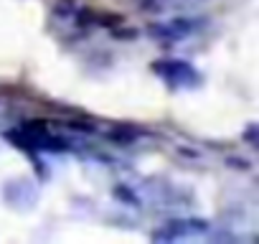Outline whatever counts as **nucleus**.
<instances>
[{
	"instance_id": "9",
	"label": "nucleus",
	"mask_w": 259,
	"mask_h": 244,
	"mask_svg": "<svg viewBox=\"0 0 259 244\" xmlns=\"http://www.w3.org/2000/svg\"><path fill=\"white\" fill-rule=\"evenodd\" d=\"M112 193H114V198H119L122 204H127V206H140V198L130 191L124 183H117L114 188H112Z\"/></svg>"
},
{
	"instance_id": "12",
	"label": "nucleus",
	"mask_w": 259,
	"mask_h": 244,
	"mask_svg": "<svg viewBox=\"0 0 259 244\" xmlns=\"http://www.w3.org/2000/svg\"><path fill=\"white\" fill-rule=\"evenodd\" d=\"M244 140H246V143H249L251 148L256 145V125H251V128H249V130L244 133Z\"/></svg>"
},
{
	"instance_id": "1",
	"label": "nucleus",
	"mask_w": 259,
	"mask_h": 244,
	"mask_svg": "<svg viewBox=\"0 0 259 244\" xmlns=\"http://www.w3.org/2000/svg\"><path fill=\"white\" fill-rule=\"evenodd\" d=\"M150 69L153 74L163 76L170 84H196L201 79L198 71L188 61H181V59H160V61H153Z\"/></svg>"
},
{
	"instance_id": "7",
	"label": "nucleus",
	"mask_w": 259,
	"mask_h": 244,
	"mask_svg": "<svg viewBox=\"0 0 259 244\" xmlns=\"http://www.w3.org/2000/svg\"><path fill=\"white\" fill-rule=\"evenodd\" d=\"M122 23H124V16H119V13H94V26L119 28Z\"/></svg>"
},
{
	"instance_id": "3",
	"label": "nucleus",
	"mask_w": 259,
	"mask_h": 244,
	"mask_svg": "<svg viewBox=\"0 0 259 244\" xmlns=\"http://www.w3.org/2000/svg\"><path fill=\"white\" fill-rule=\"evenodd\" d=\"M107 138L117 145H130V143H135L138 140V130L135 128H130V125H117L107 133Z\"/></svg>"
},
{
	"instance_id": "5",
	"label": "nucleus",
	"mask_w": 259,
	"mask_h": 244,
	"mask_svg": "<svg viewBox=\"0 0 259 244\" xmlns=\"http://www.w3.org/2000/svg\"><path fill=\"white\" fill-rule=\"evenodd\" d=\"M148 36L155 38V41H168V44L178 41L176 33H173V28L168 26V21H165V23H150V26H148Z\"/></svg>"
},
{
	"instance_id": "13",
	"label": "nucleus",
	"mask_w": 259,
	"mask_h": 244,
	"mask_svg": "<svg viewBox=\"0 0 259 244\" xmlns=\"http://www.w3.org/2000/svg\"><path fill=\"white\" fill-rule=\"evenodd\" d=\"M138 36V31H114V38H124V41H130V38H135Z\"/></svg>"
},
{
	"instance_id": "14",
	"label": "nucleus",
	"mask_w": 259,
	"mask_h": 244,
	"mask_svg": "<svg viewBox=\"0 0 259 244\" xmlns=\"http://www.w3.org/2000/svg\"><path fill=\"white\" fill-rule=\"evenodd\" d=\"M170 3H176V6H178V8H186V6H188V3H191V0H170Z\"/></svg>"
},
{
	"instance_id": "8",
	"label": "nucleus",
	"mask_w": 259,
	"mask_h": 244,
	"mask_svg": "<svg viewBox=\"0 0 259 244\" xmlns=\"http://www.w3.org/2000/svg\"><path fill=\"white\" fill-rule=\"evenodd\" d=\"M135 6H138V11H143V13H148V16H158V13H163L165 11V0H135Z\"/></svg>"
},
{
	"instance_id": "4",
	"label": "nucleus",
	"mask_w": 259,
	"mask_h": 244,
	"mask_svg": "<svg viewBox=\"0 0 259 244\" xmlns=\"http://www.w3.org/2000/svg\"><path fill=\"white\" fill-rule=\"evenodd\" d=\"M168 26L173 28V33H176V38L181 41V38H186V36H191L193 31H196V18H186V16H176V18H170L168 21Z\"/></svg>"
},
{
	"instance_id": "6",
	"label": "nucleus",
	"mask_w": 259,
	"mask_h": 244,
	"mask_svg": "<svg viewBox=\"0 0 259 244\" xmlns=\"http://www.w3.org/2000/svg\"><path fill=\"white\" fill-rule=\"evenodd\" d=\"M76 8H79L76 0H56V3L51 6V13H54L56 18H61V21H69Z\"/></svg>"
},
{
	"instance_id": "10",
	"label": "nucleus",
	"mask_w": 259,
	"mask_h": 244,
	"mask_svg": "<svg viewBox=\"0 0 259 244\" xmlns=\"http://www.w3.org/2000/svg\"><path fill=\"white\" fill-rule=\"evenodd\" d=\"M94 13L97 11H92V8H76L71 18L79 28H87V26H94Z\"/></svg>"
},
{
	"instance_id": "11",
	"label": "nucleus",
	"mask_w": 259,
	"mask_h": 244,
	"mask_svg": "<svg viewBox=\"0 0 259 244\" xmlns=\"http://www.w3.org/2000/svg\"><path fill=\"white\" fill-rule=\"evenodd\" d=\"M226 166L234 168V171H249V168H251V163H249L246 158H236V155L226 158Z\"/></svg>"
},
{
	"instance_id": "2",
	"label": "nucleus",
	"mask_w": 259,
	"mask_h": 244,
	"mask_svg": "<svg viewBox=\"0 0 259 244\" xmlns=\"http://www.w3.org/2000/svg\"><path fill=\"white\" fill-rule=\"evenodd\" d=\"M208 221L206 219H188V221H168L160 231H155V239H176V236H186L193 231H206Z\"/></svg>"
}]
</instances>
